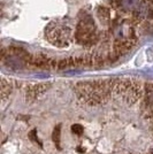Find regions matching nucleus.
Segmentation results:
<instances>
[{"label":"nucleus","mask_w":153,"mask_h":154,"mask_svg":"<svg viewBox=\"0 0 153 154\" xmlns=\"http://www.w3.org/2000/svg\"><path fill=\"white\" fill-rule=\"evenodd\" d=\"M77 97L88 105H100L112 92V82L109 81H93L81 82L75 85Z\"/></svg>","instance_id":"obj_1"},{"label":"nucleus","mask_w":153,"mask_h":154,"mask_svg":"<svg viewBox=\"0 0 153 154\" xmlns=\"http://www.w3.org/2000/svg\"><path fill=\"white\" fill-rule=\"evenodd\" d=\"M112 91L122 101L127 103H136L143 94V88L136 79H120L112 82Z\"/></svg>","instance_id":"obj_2"},{"label":"nucleus","mask_w":153,"mask_h":154,"mask_svg":"<svg viewBox=\"0 0 153 154\" xmlns=\"http://www.w3.org/2000/svg\"><path fill=\"white\" fill-rule=\"evenodd\" d=\"M75 39L82 45H91L98 42V32L92 17L85 14L78 21L75 31Z\"/></svg>","instance_id":"obj_3"},{"label":"nucleus","mask_w":153,"mask_h":154,"mask_svg":"<svg viewBox=\"0 0 153 154\" xmlns=\"http://www.w3.org/2000/svg\"><path fill=\"white\" fill-rule=\"evenodd\" d=\"M71 31L66 24L52 22L46 29V37L53 45L64 47L69 44Z\"/></svg>","instance_id":"obj_4"},{"label":"nucleus","mask_w":153,"mask_h":154,"mask_svg":"<svg viewBox=\"0 0 153 154\" xmlns=\"http://www.w3.org/2000/svg\"><path fill=\"white\" fill-rule=\"evenodd\" d=\"M145 114L147 115L148 121L153 125V85H146V96L144 100Z\"/></svg>","instance_id":"obj_5"},{"label":"nucleus","mask_w":153,"mask_h":154,"mask_svg":"<svg viewBox=\"0 0 153 154\" xmlns=\"http://www.w3.org/2000/svg\"><path fill=\"white\" fill-rule=\"evenodd\" d=\"M47 88H48L47 84H38V85L30 86L27 90V98H36L39 94H42L45 90H47Z\"/></svg>","instance_id":"obj_6"},{"label":"nucleus","mask_w":153,"mask_h":154,"mask_svg":"<svg viewBox=\"0 0 153 154\" xmlns=\"http://www.w3.org/2000/svg\"><path fill=\"white\" fill-rule=\"evenodd\" d=\"M12 91V85L9 81H6L5 78H2V82H1V96L2 99H5V97H7Z\"/></svg>","instance_id":"obj_7"},{"label":"nucleus","mask_w":153,"mask_h":154,"mask_svg":"<svg viewBox=\"0 0 153 154\" xmlns=\"http://www.w3.org/2000/svg\"><path fill=\"white\" fill-rule=\"evenodd\" d=\"M60 128H61V125L59 124L57 128L54 129V131H53V141L57 144V146L59 147V144H60Z\"/></svg>","instance_id":"obj_8"},{"label":"nucleus","mask_w":153,"mask_h":154,"mask_svg":"<svg viewBox=\"0 0 153 154\" xmlns=\"http://www.w3.org/2000/svg\"><path fill=\"white\" fill-rule=\"evenodd\" d=\"M71 131H73L74 134H76V135H81V134L83 132V127H82L81 124H74V125L71 127Z\"/></svg>","instance_id":"obj_9"}]
</instances>
